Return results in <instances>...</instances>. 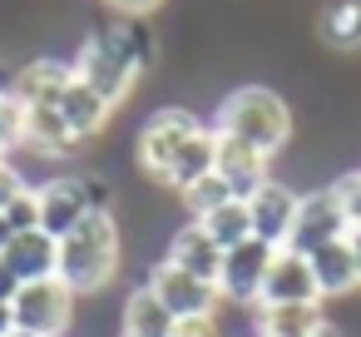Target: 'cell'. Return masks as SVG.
Wrapping results in <instances>:
<instances>
[{"label": "cell", "mask_w": 361, "mask_h": 337, "mask_svg": "<svg viewBox=\"0 0 361 337\" xmlns=\"http://www.w3.org/2000/svg\"><path fill=\"white\" fill-rule=\"evenodd\" d=\"M11 337H35V332H11Z\"/></svg>", "instance_id": "8d00e7d4"}, {"label": "cell", "mask_w": 361, "mask_h": 337, "mask_svg": "<svg viewBox=\"0 0 361 337\" xmlns=\"http://www.w3.org/2000/svg\"><path fill=\"white\" fill-rule=\"evenodd\" d=\"M25 189H30V184H25V174H20L11 159H0V208H6L11 199H20Z\"/></svg>", "instance_id": "83f0119b"}, {"label": "cell", "mask_w": 361, "mask_h": 337, "mask_svg": "<svg viewBox=\"0 0 361 337\" xmlns=\"http://www.w3.org/2000/svg\"><path fill=\"white\" fill-rule=\"evenodd\" d=\"M109 114H114V110H109V105H104V100H99L80 75H75V85H70V90H65V100H60V119L70 124V134H75L80 144H85V139H94V134H104Z\"/></svg>", "instance_id": "ac0fdd59"}, {"label": "cell", "mask_w": 361, "mask_h": 337, "mask_svg": "<svg viewBox=\"0 0 361 337\" xmlns=\"http://www.w3.org/2000/svg\"><path fill=\"white\" fill-rule=\"evenodd\" d=\"M16 332H35V337H65L70 322H75V292L60 283V278H45V283H20L16 302Z\"/></svg>", "instance_id": "8992f818"}, {"label": "cell", "mask_w": 361, "mask_h": 337, "mask_svg": "<svg viewBox=\"0 0 361 337\" xmlns=\"http://www.w3.org/2000/svg\"><path fill=\"white\" fill-rule=\"evenodd\" d=\"M114 337H124V332H114Z\"/></svg>", "instance_id": "74e56055"}, {"label": "cell", "mask_w": 361, "mask_h": 337, "mask_svg": "<svg viewBox=\"0 0 361 337\" xmlns=\"http://www.w3.org/2000/svg\"><path fill=\"white\" fill-rule=\"evenodd\" d=\"M346 228H351V223H346V213H341L331 184H317V189H307L302 203H297V223H292V243H287V248L312 253V248H322V243L346 238Z\"/></svg>", "instance_id": "9c48e42d"}, {"label": "cell", "mask_w": 361, "mask_h": 337, "mask_svg": "<svg viewBox=\"0 0 361 337\" xmlns=\"http://www.w3.org/2000/svg\"><path fill=\"white\" fill-rule=\"evenodd\" d=\"M124 268V228L109 208H94L70 238H60V268L55 278L75 292V297H94L104 292Z\"/></svg>", "instance_id": "7a4b0ae2"}, {"label": "cell", "mask_w": 361, "mask_h": 337, "mask_svg": "<svg viewBox=\"0 0 361 337\" xmlns=\"http://www.w3.org/2000/svg\"><path fill=\"white\" fill-rule=\"evenodd\" d=\"M213 174L233 189V199H252L272 179V159L257 154L252 144H238L228 134H213Z\"/></svg>", "instance_id": "7c38bea8"}, {"label": "cell", "mask_w": 361, "mask_h": 337, "mask_svg": "<svg viewBox=\"0 0 361 337\" xmlns=\"http://www.w3.org/2000/svg\"><path fill=\"white\" fill-rule=\"evenodd\" d=\"M20 144H25V105L16 95H0V149H6V159Z\"/></svg>", "instance_id": "d4e9b609"}, {"label": "cell", "mask_w": 361, "mask_h": 337, "mask_svg": "<svg viewBox=\"0 0 361 337\" xmlns=\"http://www.w3.org/2000/svg\"><path fill=\"white\" fill-rule=\"evenodd\" d=\"M213 174V129L203 124L183 149H178V159H173V169H169V179H164V189H173V194H188L198 179H208Z\"/></svg>", "instance_id": "ffe728a7"}, {"label": "cell", "mask_w": 361, "mask_h": 337, "mask_svg": "<svg viewBox=\"0 0 361 337\" xmlns=\"http://www.w3.org/2000/svg\"><path fill=\"white\" fill-rule=\"evenodd\" d=\"M70 85H75V65L70 60H55V55H40V60H30V65L16 70L11 95L25 110H60V100H65Z\"/></svg>", "instance_id": "4fadbf2b"}, {"label": "cell", "mask_w": 361, "mask_h": 337, "mask_svg": "<svg viewBox=\"0 0 361 337\" xmlns=\"http://www.w3.org/2000/svg\"><path fill=\"white\" fill-rule=\"evenodd\" d=\"M208 119H198L193 110H183V105H164V110H154L149 119H144V129H139V139H134V154H139V169L149 174V179H169V169H173V159H178V149L203 129Z\"/></svg>", "instance_id": "277c9868"}, {"label": "cell", "mask_w": 361, "mask_h": 337, "mask_svg": "<svg viewBox=\"0 0 361 337\" xmlns=\"http://www.w3.org/2000/svg\"><path fill=\"white\" fill-rule=\"evenodd\" d=\"M99 6H109V11H114V6H119V0H99Z\"/></svg>", "instance_id": "d590c367"}, {"label": "cell", "mask_w": 361, "mask_h": 337, "mask_svg": "<svg viewBox=\"0 0 361 337\" xmlns=\"http://www.w3.org/2000/svg\"><path fill=\"white\" fill-rule=\"evenodd\" d=\"M0 263H6L20 283H45V278H55V268H60V238H50L45 228L16 233V238L6 243V253H0Z\"/></svg>", "instance_id": "5bb4252c"}, {"label": "cell", "mask_w": 361, "mask_h": 337, "mask_svg": "<svg viewBox=\"0 0 361 337\" xmlns=\"http://www.w3.org/2000/svg\"><path fill=\"white\" fill-rule=\"evenodd\" d=\"M331 194H336V203H341L346 223H351V228H361V169L336 174V179H331Z\"/></svg>", "instance_id": "4316f807"}, {"label": "cell", "mask_w": 361, "mask_h": 337, "mask_svg": "<svg viewBox=\"0 0 361 337\" xmlns=\"http://www.w3.org/2000/svg\"><path fill=\"white\" fill-rule=\"evenodd\" d=\"M346 243H351V258H356V283H361V228H346Z\"/></svg>", "instance_id": "4dcf8cb0"}, {"label": "cell", "mask_w": 361, "mask_h": 337, "mask_svg": "<svg viewBox=\"0 0 361 337\" xmlns=\"http://www.w3.org/2000/svg\"><path fill=\"white\" fill-rule=\"evenodd\" d=\"M317 35L331 50H361V0H331L317 16Z\"/></svg>", "instance_id": "7402d4cb"}, {"label": "cell", "mask_w": 361, "mask_h": 337, "mask_svg": "<svg viewBox=\"0 0 361 337\" xmlns=\"http://www.w3.org/2000/svg\"><path fill=\"white\" fill-rule=\"evenodd\" d=\"M16 332V312H11V302H0V337H11Z\"/></svg>", "instance_id": "1f68e13d"}, {"label": "cell", "mask_w": 361, "mask_h": 337, "mask_svg": "<svg viewBox=\"0 0 361 337\" xmlns=\"http://www.w3.org/2000/svg\"><path fill=\"white\" fill-rule=\"evenodd\" d=\"M317 337H346V332H341V322H331V317H326V322L317 327Z\"/></svg>", "instance_id": "d6a6232c"}, {"label": "cell", "mask_w": 361, "mask_h": 337, "mask_svg": "<svg viewBox=\"0 0 361 337\" xmlns=\"http://www.w3.org/2000/svg\"><path fill=\"white\" fill-rule=\"evenodd\" d=\"M119 332H124V337H173V312L139 283V288H129L124 302H119Z\"/></svg>", "instance_id": "e0dca14e"}, {"label": "cell", "mask_w": 361, "mask_h": 337, "mask_svg": "<svg viewBox=\"0 0 361 337\" xmlns=\"http://www.w3.org/2000/svg\"><path fill=\"white\" fill-rule=\"evenodd\" d=\"M159 60V35L149 30V20H129V16H114L109 25L90 30L80 55L70 60L75 75L114 110L134 95V85L154 70Z\"/></svg>", "instance_id": "6da1fadb"}, {"label": "cell", "mask_w": 361, "mask_h": 337, "mask_svg": "<svg viewBox=\"0 0 361 337\" xmlns=\"http://www.w3.org/2000/svg\"><path fill=\"white\" fill-rule=\"evenodd\" d=\"M16 292H20V278H16L6 263H0V302H16Z\"/></svg>", "instance_id": "f546056e"}, {"label": "cell", "mask_w": 361, "mask_h": 337, "mask_svg": "<svg viewBox=\"0 0 361 337\" xmlns=\"http://www.w3.org/2000/svg\"><path fill=\"white\" fill-rule=\"evenodd\" d=\"M178 199H183V208H188V213H193V223H198V218H208L213 208H223V203L233 199V189H228L218 174H208V179H198V184H193L188 194H178Z\"/></svg>", "instance_id": "cb8c5ba5"}, {"label": "cell", "mask_w": 361, "mask_h": 337, "mask_svg": "<svg viewBox=\"0 0 361 337\" xmlns=\"http://www.w3.org/2000/svg\"><path fill=\"white\" fill-rule=\"evenodd\" d=\"M11 85H16V70H11V65H0V95H11Z\"/></svg>", "instance_id": "836d02e7"}, {"label": "cell", "mask_w": 361, "mask_h": 337, "mask_svg": "<svg viewBox=\"0 0 361 337\" xmlns=\"http://www.w3.org/2000/svg\"><path fill=\"white\" fill-rule=\"evenodd\" d=\"M144 288L173 312V322H183V317H213V312H218V288H213V283H198L193 273L173 268L169 258H154V263H149Z\"/></svg>", "instance_id": "52a82bcc"}, {"label": "cell", "mask_w": 361, "mask_h": 337, "mask_svg": "<svg viewBox=\"0 0 361 337\" xmlns=\"http://www.w3.org/2000/svg\"><path fill=\"white\" fill-rule=\"evenodd\" d=\"M173 337H223V322H218V312L213 317H183V322H173Z\"/></svg>", "instance_id": "f1b7e54d"}, {"label": "cell", "mask_w": 361, "mask_h": 337, "mask_svg": "<svg viewBox=\"0 0 361 337\" xmlns=\"http://www.w3.org/2000/svg\"><path fill=\"white\" fill-rule=\"evenodd\" d=\"M25 144L50 154V159H70L80 154V139L70 134V124L60 119V110H25Z\"/></svg>", "instance_id": "d6986e66"}, {"label": "cell", "mask_w": 361, "mask_h": 337, "mask_svg": "<svg viewBox=\"0 0 361 337\" xmlns=\"http://www.w3.org/2000/svg\"><path fill=\"white\" fill-rule=\"evenodd\" d=\"M0 213H6L11 233H35V228H40V194H35V189H25L20 199H11Z\"/></svg>", "instance_id": "484cf974"}, {"label": "cell", "mask_w": 361, "mask_h": 337, "mask_svg": "<svg viewBox=\"0 0 361 337\" xmlns=\"http://www.w3.org/2000/svg\"><path fill=\"white\" fill-rule=\"evenodd\" d=\"M40 228L50 233V238H70L94 208H109L104 199V184H94V179H80V174H55V179H45L40 189Z\"/></svg>", "instance_id": "5b68a950"}, {"label": "cell", "mask_w": 361, "mask_h": 337, "mask_svg": "<svg viewBox=\"0 0 361 337\" xmlns=\"http://www.w3.org/2000/svg\"><path fill=\"white\" fill-rule=\"evenodd\" d=\"M312 302H322V292H317V278H312L307 253L277 248V253H272V268H267V278H262L257 307H312Z\"/></svg>", "instance_id": "ba28073f"}, {"label": "cell", "mask_w": 361, "mask_h": 337, "mask_svg": "<svg viewBox=\"0 0 361 337\" xmlns=\"http://www.w3.org/2000/svg\"><path fill=\"white\" fill-rule=\"evenodd\" d=\"M326 322L322 302L312 307H257V337H317Z\"/></svg>", "instance_id": "44dd1931"}, {"label": "cell", "mask_w": 361, "mask_h": 337, "mask_svg": "<svg viewBox=\"0 0 361 337\" xmlns=\"http://www.w3.org/2000/svg\"><path fill=\"white\" fill-rule=\"evenodd\" d=\"M198 228L228 253V248H238V243H247L252 238V213H247V199H228L223 208H213L208 218H198Z\"/></svg>", "instance_id": "603a6c76"}, {"label": "cell", "mask_w": 361, "mask_h": 337, "mask_svg": "<svg viewBox=\"0 0 361 337\" xmlns=\"http://www.w3.org/2000/svg\"><path fill=\"white\" fill-rule=\"evenodd\" d=\"M297 203H302V194H297L287 179H267V184L247 199L252 238L267 243V248H287V243H292V223H297Z\"/></svg>", "instance_id": "30bf717a"}, {"label": "cell", "mask_w": 361, "mask_h": 337, "mask_svg": "<svg viewBox=\"0 0 361 337\" xmlns=\"http://www.w3.org/2000/svg\"><path fill=\"white\" fill-rule=\"evenodd\" d=\"M173 268H183V273H193L198 283H213L218 288V268H223V248L198 228V223H183V228H173L169 233V253H164Z\"/></svg>", "instance_id": "9a60e30c"}, {"label": "cell", "mask_w": 361, "mask_h": 337, "mask_svg": "<svg viewBox=\"0 0 361 337\" xmlns=\"http://www.w3.org/2000/svg\"><path fill=\"white\" fill-rule=\"evenodd\" d=\"M272 253H277V248H267V243H257V238L228 248V253H223V268H218V297H228V302H257L262 278H267V268H272Z\"/></svg>", "instance_id": "8fae6325"}, {"label": "cell", "mask_w": 361, "mask_h": 337, "mask_svg": "<svg viewBox=\"0 0 361 337\" xmlns=\"http://www.w3.org/2000/svg\"><path fill=\"white\" fill-rule=\"evenodd\" d=\"M208 129L228 134L238 144H252L257 154L277 159L292 144V105L277 90H267V85H238V90H228L218 100Z\"/></svg>", "instance_id": "3957f363"}, {"label": "cell", "mask_w": 361, "mask_h": 337, "mask_svg": "<svg viewBox=\"0 0 361 337\" xmlns=\"http://www.w3.org/2000/svg\"><path fill=\"white\" fill-rule=\"evenodd\" d=\"M16 233H11V223H6V213H0V253H6V243H11Z\"/></svg>", "instance_id": "e575fe53"}, {"label": "cell", "mask_w": 361, "mask_h": 337, "mask_svg": "<svg viewBox=\"0 0 361 337\" xmlns=\"http://www.w3.org/2000/svg\"><path fill=\"white\" fill-rule=\"evenodd\" d=\"M307 263H312V278H317L322 302H326V297H346V292H356V288H361V283H356V258H351V243H346V238L312 248V253H307Z\"/></svg>", "instance_id": "2e32d148"}]
</instances>
